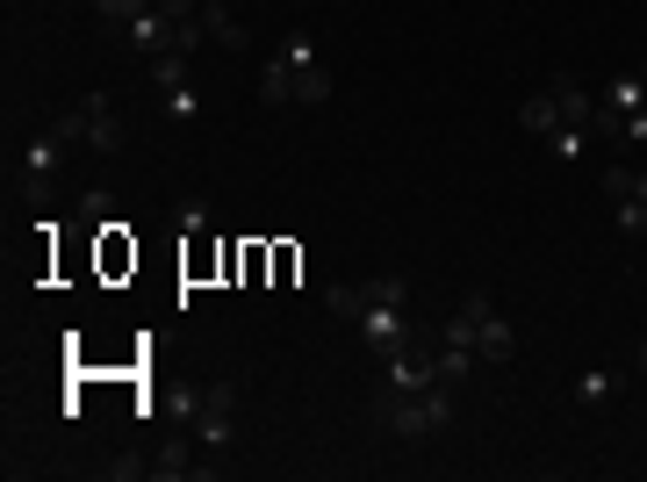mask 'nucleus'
Returning a JSON list of instances; mask_svg holds the SVG:
<instances>
[{
	"mask_svg": "<svg viewBox=\"0 0 647 482\" xmlns=\"http://www.w3.org/2000/svg\"><path fill=\"white\" fill-rule=\"evenodd\" d=\"M454 411H460V389L454 382H431L425 396H396L389 382L375 389V418L396 432V440H439V432L454 425Z\"/></svg>",
	"mask_w": 647,
	"mask_h": 482,
	"instance_id": "nucleus-1",
	"label": "nucleus"
},
{
	"mask_svg": "<svg viewBox=\"0 0 647 482\" xmlns=\"http://www.w3.org/2000/svg\"><path fill=\"white\" fill-rule=\"evenodd\" d=\"M188 432L209 446V454H223V446H230V432H238V382H209V389H195Z\"/></svg>",
	"mask_w": 647,
	"mask_h": 482,
	"instance_id": "nucleus-2",
	"label": "nucleus"
},
{
	"mask_svg": "<svg viewBox=\"0 0 647 482\" xmlns=\"http://www.w3.org/2000/svg\"><path fill=\"white\" fill-rule=\"evenodd\" d=\"M51 138H66V144H87V101H72L66 116H51Z\"/></svg>",
	"mask_w": 647,
	"mask_h": 482,
	"instance_id": "nucleus-19",
	"label": "nucleus"
},
{
	"mask_svg": "<svg viewBox=\"0 0 647 482\" xmlns=\"http://www.w3.org/2000/svg\"><path fill=\"white\" fill-rule=\"evenodd\" d=\"M151 87H188V58H151Z\"/></svg>",
	"mask_w": 647,
	"mask_h": 482,
	"instance_id": "nucleus-23",
	"label": "nucleus"
},
{
	"mask_svg": "<svg viewBox=\"0 0 647 482\" xmlns=\"http://www.w3.org/2000/svg\"><path fill=\"white\" fill-rule=\"evenodd\" d=\"M151 8L173 14V22H195V14H202V0H151Z\"/></svg>",
	"mask_w": 647,
	"mask_h": 482,
	"instance_id": "nucleus-24",
	"label": "nucleus"
},
{
	"mask_svg": "<svg viewBox=\"0 0 647 482\" xmlns=\"http://www.w3.org/2000/svg\"><path fill=\"white\" fill-rule=\"evenodd\" d=\"M634 173H640V165H626V159H605V165H597V188H605V202H626V194H634Z\"/></svg>",
	"mask_w": 647,
	"mask_h": 482,
	"instance_id": "nucleus-15",
	"label": "nucleus"
},
{
	"mask_svg": "<svg viewBox=\"0 0 647 482\" xmlns=\"http://www.w3.org/2000/svg\"><path fill=\"white\" fill-rule=\"evenodd\" d=\"M202 37L209 43H223V51H252V29L238 22V14H230V0H202Z\"/></svg>",
	"mask_w": 647,
	"mask_h": 482,
	"instance_id": "nucleus-7",
	"label": "nucleus"
},
{
	"mask_svg": "<svg viewBox=\"0 0 647 482\" xmlns=\"http://www.w3.org/2000/svg\"><path fill=\"white\" fill-rule=\"evenodd\" d=\"M94 14H101L108 29H130L137 14H151V0H94Z\"/></svg>",
	"mask_w": 647,
	"mask_h": 482,
	"instance_id": "nucleus-18",
	"label": "nucleus"
},
{
	"mask_svg": "<svg viewBox=\"0 0 647 482\" xmlns=\"http://www.w3.org/2000/svg\"><path fill=\"white\" fill-rule=\"evenodd\" d=\"M116 223L122 217H116V194H108V188H87L80 202H72V231H94L101 238V231H116Z\"/></svg>",
	"mask_w": 647,
	"mask_h": 482,
	"instance_id": "nucleus-9",
	"label": "nucleus"
},
{
	"mask_svg": "<svg viewBox=\"0 0 647 482\" xmlns=\"http://www.w3.org/2000/svg\"><path fill=\"white\" fill-rule=\"evenodd\" d=\"M122 267H137L130 223H116V231H101V274H122Z\"/></svg>",
	"mask_w": 647,
	"mask_h": 482,
	"instance_id": "nucleus-14",
	"label": "nucleus"
},
{
	"mask_svg": "<svg viewBox=\"0 0 647 482\" xmlns=\"http://www.w3.org/2000/svg\"><path fill=\"white\" fill-rule=\"evenodd\" d=\"M475 353H482V360H511V353H518V331H511V318H504V310H489V318L475 324Z\"/></svg>",
	"mask_w": 647,
	"mask_h": 482,
	"instance_id": "nucleus-11",
	"label": "nucleus"
},
{
	"mask_svg": "<svg viewBox=\"0 0 647 482\" xmlns=\"http://www.w3.org/2000/svg\"><path fill=\"white\" fill-rule=\"evenodd\" d=\"M619 144H647V109H640V116H626V130H619Z\"/></svg>",
	"mask_w": 647,
	"mask_h": 482,
	"instance_id": "nucleus-25",
	"label": "nucleus"
},
{
	"mask_svg": "<svg viewBox=\"0 0 647 482\" xmlns=\"http://www.w3.org/2000/svg\"><path fill=\"white\" fill-rule=\"evenodd\" d=\"M166 116H173V123H195V116H202V94H195V87H166Z\"/></svg>",
	"mask_w": 647,
	"mask_h": 482,
	"instance_id": "nucleus-21",
	"label": "nucleus"
},
{
	"mask_svg": "<svg viewBox=\"0 0 647 482\" xmlns=\"http://www.w3.org/2000/svg\"><path fill=\"white\" fill-rule=\"evenodd\" d=\"M145 469L159 475V482H209V475H216V461H188V446H159Z\"/></svg>",
	"mask_w": 647,
	"mask_h": 482,
	"instance_id": "nucleus-8",
	"label": "nucleus"
},
{
	"mask_svg": "<svg viewBox=\"0 0 647 482\" xmlns=\"http://www.w3.org/2000/svg\"><path fill=\"white\" fill-rule=\"evenodd\" d=\"M66 152H72V144H66V138H51V130H43V138L29 144L22 180H29V194H37V202H51V188H58V165H66Z\"/></svg>",
	"mask_w": 647,
	"mask_h": 482,
	"instance_id": "nucleus-5",
	"label": "nucleus"
},
{
	"mask_svg": "<svg viewBox=\"0 0 647 482\" xmlns=\"http://www.w3.org/2000/svg\"><path fill=\"white\" fill-rule=\"evenodd\" d=\"M518 123H526V138H539V144H547L554 130H568V123H561V101H554L547 87H539V94H526V109H518Z\"/></svg>",
	"mask_w": 647,
	"mask_h": 482,
	"instance_id": "nucleus-12",
	"label": "nucleus"
},
{
	"mask_svg": "<svg viewBox=\"0 0 647 482\" xmlns=\"http://www.w3.org/2000/svg\"><path fill=\"white\" fill-rule=\"evenodd\" d=\"M80 101H87V144H94L101 159H116L122 144H130V123L116 116V101H108V94H80Z\"/></svg>",
	"mask_w": 647,
	"mask_h": 482,
	"instance_id": "nucleus-6",
	"label": "nucleus"
},
{
	"mask_svg": "<svg viewBox=\"0 0 647 482\" xmlns=\"http://www.w3.org/2000/svg\"><path fill=\"white\" fill-rule=\"evenodd\" d=\"M611 389H619V382H611L605 368H590V374L576 382V403H611Z\"/></svg>",
	"mask_w": 647,
	"mask_h": 482,
	"instance_id": "nucleus-22",
	"label": "nucleus"
},
{
	"mask_svg": "<svg viewBox=\"0 0 647 482\" xmlns=\"http://www.w3.org/2000/svg\"><path fill=\"white\" fill-rule=\"evenodd\" d=\"M367 303H389V310H410V281H404V274H375V281H367Z\"/></svg>",
	"mask_w": 647,
	"mask_h": 482,
	"instance_id": "nucleus-16",
	"label": "nucleus"
},
{
	"mask_svg": "<svg viewBox=\"0 0 647 482\" xmlns=\"http://www.w3.org/2000/svg\"><path fill=\"white\" fill-rule=\"evenodd\" d=\"M324 310H331V318H346V324H360L367 318V281H360V289H352V281L324 289Z\"/></svg>",
	"mask_w": 647,
	"mask_h": 482,
	"instance_id": "nucleus-13",
	"label": "nucleus"
},
{
	"mask_svg": "<svg viewBox=\"0 0 647 482\" xmlns=\"http://www.w3.org/2000/svg\"><path fill=\"white\" fill-rule=\"evenodd\" d=\"M259 101L267 109H296V72H288V58H259Z\"/></svg>",
	"mask_w": 647,
	"mask_h": 482,
	"instance_id": "nucleus-10",
	"label": "nucleus"
},
{
	"mask_svg": "<svg viewBox=\"0 0 647 482\" xmlns=\"http://www.w3.org/2000/svg\"><path fill=\"white\" fill-rule=\"evenodd\" d=\"M634 368H640V374H647V339H640V345H634Z\"/></svg>",
	"mask_w": 647,
	"mask_h": 482,
	"instance_id": "nucleus-26",
	"label": "nucleus"
},
{
	"mask_svg": "<svg viewBox=\"0 0 647 482\" xmlns=\"http://www.w3.org/2000/svg\"><path fill=\"white\" fill-rule=\"evenodd\" d=\"M360 339L375 345L381 360H396V353H404V345H418L425 331L410 324V310H389V303H367V318H360Z\"/></svg>",
	"mask_w": 647,
	"mask_h": 482,
	"instance_id": "nucleus-4",
	"label": "nucleus"
},
{
	"mask_svg": "<svg viewBox=\"0 0 647 482\" xmlns=\"http://www.w3.org/2000/svg\"><path fill=\"white\" fill-rule=\"evenodd\" d=\"M634 194H640V202H647V173H634Z\"/></svg>",
	"mask_w": 647,
	"mask_h": 482,
	"instance_id": "nucleus-27",
	"label": "nucleus"
},
{
	"mask_svg": "<svg viewBox=\"0 0 647 482\" xmlns=\"http://www.w3.org/2000/svg\"><path fill=\"white\" fill-rule=\"evenodd\" d=\"M590 144H597V138H590V130H554V138H547V152H554V159H568V165H576V159H590Z\"/></svg>",
	"mask_w": 647,
	"mask_h": 482,
	"instance_id": "nucleus-17",
	"label": "nucleus"
},
{
	"mask_svg": "<svg viewBox=\"0 0 647 482\" xmlns=\"http://www.w3.org/2000/svg\"><path fill=\"white\" fill-rule=\"evenodd\" d=\"M611 217H619V231H626V238H647V202H640V194L611 202Z\"/></svg>",
	"mask_w": 647,
	"mask_h": 482,
	"instance_id": "nucleus-20",
	"label": "nucleus"
},
{
	"mask_svg": "<svg viewBox=\"0 0 647 482\" xmlns=\"http://www.w3.org/2000/svg\"><path fill=\"white\" fill-rule=\"evenodd\" d=\"M281 58H288V72H296V109H324V101L338 94V80H331V66L317 58V43L302 37H281Z\"/></svg>",
	"mask_w": 647,
	"mask_h": 482,
	"instance_id": "nucleus-3",
	"label": "nucleus"
}]
</instances>
